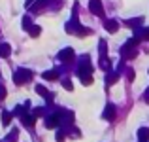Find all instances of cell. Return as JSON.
<instances>
[{
	"label": "cell",
	"mask_w": 149,
	"mask_h": 142,
	"mask_svg": "<svg viewBox=\"0 0 149 142\" xmlns=\"http://www.w3.org/2000/svg\"><path fill=\"white\" fill-rule=\"evenodd\" d=\"M58 59L64 63H70L74 59V49H70V47H66V49H62L61 53H58Z\"/></svg>",
	"instance_id": "cell-3"
},
{
	"label": "cell",
	"mask_w": 149,
	"mask_h": 142,
	"mask_svg": "<svg viewBox=\"0 0 149 142\" xmlns=\"http://www.w3.org/2000/svg\"><path fill=\"white\" fill-rule=\"evenodd\" d=\"M138 138H140V142H149V129L147 127H142L138 131Z\"/></svg>",
	"instance_id": "cell-6"
},
{
	"label": "cell",
	"mask_w": 149,
	"mask_h": 142,
	"mask_svg": "<svg viewBox=\"0 0 149 142\" xmlns=\"http://www.w3.org/2000/svg\"><path fill=\"white\" fill-rule=\"evenodd\" d=\"M23 27H25V29H30V19H29V17L23 19Z\"/></svg>",
	"instance_id": "cell-12"
},
{
	"label": "cell",
	"mask_w": 149,
	"mask_h": 142,
	"mask_svg": "<svg viewBox=\"0 0 149 142\" xmlns=\"http://www.w3.org/2000/svg\"><path fill=\"white\" fill-rule=\"evenodd\" d=\"M117 80H119V74H117V72H109V74H108V78H106V84L111 85V84H115Z\"/></svg>",
	"instance_id": "cell-8"
},
{
	"label": "cell",
	"mask_w": 149,
	"mask_h": 142,
	"mask_svg": "<svg viewBox=\"0 0 149 142\" xmlns=\"http://www.w3.org/2000/svg\"><path fill=\"white\" fill-rule=\"evenodd\" d=\"M10 53H11L10 46L8 44H0V55H2V57H10Z\"/></svg>",
	"instance_id": "cell-9"
},
{
	"label": "cell",
	"mask_w": 149,
	"mask_h": 142,
	"mask_svg": "<svg viewBox=\"0 0 149 142\" xmlns=\"http://www.w3.org/2000/svg\"><path fill=\"white\" fill-rule=\"evenodd\" d=\"M30 78H32V72H29V70H17V72H15V84H25V82H29Z\"/></svg>",
	"instance_id": "cell-1"
},
{
	"label": "cell",
	"mask_w": 149,
	"mask_h": 142,
	"mask_svg": "<svg viewBox=\"0 0 149 142\" xmlns=\"http://www.w3.org/2000/svg\"><path fill=\"white\" fill-rule=\"evenodd\" d=\"M142 98H143V101H146V102H147V104H149V87L146 89V93H143V95H142Z\"/></svg>",
	"instance_id": "cell-13"
},
{
	"label": "cell",
	"mask_w": 149,
	"mask_h": 142,
	"mask_svg": "<svg viewBox=\"0 0 149 142\" xmlns=\"http://www.w3.org/2000/svg\"><path fill=\"white\" fill-rule=\"evenodd\" d=\"M29 32L32 34V36H38V34H40V27H30Z\"/></svg>",
	"instance_id": "cell-11"
},
{
	"label": "cell",
	"mask_w": 149,
	"mask_h": 142,
	"mask_svg": "<svg viewBox=\"0 0 149 142\" xmlns=\"http://www.w3.org/2000/svg\"><path fill=\"white\" fill-rule=\"evenodd\" d=\"M64 87H66V89H68V91H72V84H70V82H68V80H64Z\"/></svg>",
	"instance_id": "cell-14"
},
{
	"label": "cell",
	"mask_w": 149,
	"mask_h": 142,
	"mask_svg": "<svg viewBox=\"0 0 149 142\" xmlns=\"http://www.w3.org/2000/svg\"><path fill=\"white\" fill-rule=\"evenodd\" d=\"M104 117H106L108 121H111L113 117H115V106H113V104H108V106H106V110H104Z\"/></svg>",
	"instance_id": "cell-5"
},
{
	"label": "cell",
	"mask_w": 149,
	"mask_h": 142,
	"mask_svg": "<svg viewBox=\"0 0 149 142\" xmlns=\"http://www.w3.org/2000/svg\"><path fill=\"white\" fill-rule=\"evenodd\" d=\"M89 8H91V11L95 15H104V8H102V2H100V0H91Z\"/></svg>",
	"instance_id": "cell-2"
},
{
	"label": "cell",
	"mask_w": 149,
	"mask_h": 142,
	"mask_svg": "<svg viewBox=\"0 0 149 142\" xmlns=\"http://www.w3.org/2000/svg\"><path fill=\"white\" fill-rule=\"evenodd\" d=\"M142 23H143V17H136V19H128L127 25H128V27H132V29H138Z\"/></svg>",
	"instance_id": "cell-7"
},
{
	"label": "cell",
	"mask_w": 149,
	"mask_h": 142,
	"mask_svg": "<svg viewBox=\"0 0 149 142\" xmlns=\"http://www.w3.org/2000/svg\"><path fill=\"white\" fill-rule=\"evenodd\" d=\"M44 78H45V80H55V78H57V72H55V70H51V72H44Z\"/></svg>",
	"instance_id": "cell-10"
},
{
	"label": "cell",
	"mask_w": 149,
	"mask_h": 142,
	"mask_svg": "<svg viewBox=\"0 0 149 142\" xmlns=\"http://www.w3.org/2000/svg\"><path fill=\"white\" fill-rule=\"evenodd\" d=\"M104 27H106V30H108V32H117V29H119V23L113 21V19H108V21L104 23Z\"/></svg>",
	"instance_id": "cell-4"
},
{
	"label": "cell",
	"mask_w": 149,
	"mask_h": 142,
	"mask_svg": "<svg viewBox=\"0 0 149 142\" xmlns=\"http://www.w3.org/2000/svg\"><path fill=\"white\" fill-rule=\"evenodd\" d=\"M128 80H134V70H128Z\"/></svg>",
	"instance_id": "cell-15"
}]
</instances>
